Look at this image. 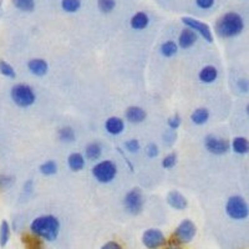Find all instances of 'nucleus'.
I'll return each instance as SVG.
<instances>
[{
  "label": "nucleus",
  "instance_id": "obj_1",
  "mask_svg": "<svg viewBox=\"0 0 249 249\" xmlns=\"http://www.w3.org/2000/svg\"><path fill=\"white\" fill-rule=\"evenodd\" d=\"M61 232V222L55 214H41L35 217L29 224V233L40 241L54 243Z\"/></svg>",
  "mask_w": 249,
  "mask_h": 249
},
{
  "label": "nucleus",
  "instance_id": "obj_2",
  "mask_svg": "<svg viewBox=\"0 0 249 249\" xmlns=\"http://www.w3.org/2000/svg\"><path fill=\"white\" fill-rule=\"evenodd\" d=\"M244 25V19L239 13L227 12L217 19L214 31L222 39H232L243 33Z\"/></svg>",
  "mask_w": 249,
  "mask_h": 249
},
{
  "label": "nucleus",
  "instance_id": "obj_3",
  "mask_svg": "<svg viewBox=\"0 0 249 249\" xmlns=\"http://www.w3.org/2000/svg\"><path fill=\"white\" fill-rule=\"evenodd\" d=\"M10 99L13 104L19 108H29L36 101L35 90L25 82H17L10 88Z\"/></svg>",
  "mask_w": 249,
  "mask_h": 249
},
{
  "label": "nucleus",
  "instance_id": "obj_4",
  "mask_svg": "<svg viewBox=\"0 0 249 249\" xmlns=\"http://www.w3.org/2000/svg\"><path fill=\"white\" fill-rule=\"evenodd\" d=\"M196 234H197V226H196L192 219L186 218V219L179 222L178 226L176 227V230L173 231L170 241L167 243L181 247L186 246V244H190L195 239Z\"/></svg>",
  "mask_w": 249,
  "mask_h": 249
},
{
  "label": "nucleus",
  "instance_id": "obj_5",
  "mask_svg": "<svg viewBox=\"0 0 249 249\" xmlns=\"http://www.w3.org/2000/svg\"><path fill=\"white\" fill-rule=\"evenodd\" d=\"M227 217L232 221L241 222L249 217V204L241 195H233L227 199L224 206Z\"/></svg>",
  "mask_w": 249,
  "mask_h": 249
},
{
  "label": "nucleus",
  "instance_id": "obj_6",
  "mask_svg": "<svg viewBox=\"0 0 249 249\" xmlns=\"http://www.w3.org/2000/svg\"><path fill=\"white\" fill-rule=\"evenodd\" d=\"M117 172V164L112 160H102L97 161L91 168V175L99 183L108 184L116 178Z\"/></svg>",
  "mask_w": 249,
  "mask_h": 249
},
{
  "label": "nucleus",
  "instance_id": "obj_7",
  "mask_svg": "<svg viewBox=\"0 0 249 249\" xmlns=\"http://www.w3.org/2000/svg\"><path fill=\"white\" fill-rule=\"evenodd\" d=\"M124 208L131 215H139L143 211L144 196L140 187H133L124 197Z\"/></svg>",
  "mask_w": 249,
  "mask_h": 249
},
{
  "label": "nucleus",
  "instance_id": "obj_8",
  "mask_svg": "<svg viewBox=\"0 0 249 249\" xmlns=\"http://www.w3.org/2000/svg\"><path fill=\"white\" fill-rule=\"evenodd\" d=\"M203 144L207 152L214 156L227 155L231 150V142L224 137L215 136L214 133H208L203 139Z\"/></svg>",
  "mask_w": 249,
  "mask_h": 249
},
{
  "label": "nucleus",
  "instance_id": "obj_9",
  "mask_svg": "<svg viewBox=\"0 0 249 249\" xmlns=\"http://www.w3.org/2000/svg\"><path fill=\"white\" fill-rule=\"evenodd\" d=\"M141 242L144 248L161 249L167 246V238L159 228H148L141 235Z\"/></svg>",
  "mask_w": 249,
  "mask_h": 249
},
{
  "label": "nucleus",
  "instance_id": "obj_10",
  "mask_svg": "<svg viewBox=\"0 0 249 249\" xmlns=\"http://www.w3.org/2000/svg\"><path fill=\"white\" fill-rule=\"evenodd\" d=\"M181 21L186 28H190L191 30L195 31L196 34L198 35L199 37H202L204 41H207V43L210 44L213 43L214 37H213V33L208 24L203 23V21H201V20L198 19H195V18L192 17L181 18Z\"/></svg>",
  "mask_w": 249,
  "mask_h": 249
},
{
  "label": "nucleus",
  "instance_id": "obj_11",
  "mask_svg": "<svg viewBox=\"0 0 249 249\" xmlns=\"http://www.w3.org/2000/svg\"><path fill=\"white\" fill-rule=\"evenodd\" d=\"M26 68L31 75L36 77H44L49 72V62L43 57H33L26 62Z\"/></svg>",
  "mask_w": 249,
  "mask_h": 249
},
{
  "label": "nucleus",
  "instance_id": "obj_12",
  "mask_svg": "<svg viewBox=\"0 0 249 249\" xmlns=\"http://www.w3.org/2000/svg\"><path fill=\"white\" fill-rule=\"evenodd\" d=\"M199 36L196 34L195 31L191 30L190 28H186L183 26L182 30L179 31L178 34V40H177V45H178L179 49H183V50H187V49H191L198 43Z\"/></svg>",
  "mask_w": 249,
  "mask_h": 249
},
{
  "label": "nucleus",
  "instance_id": "obj_13",
  "mask_svg": "<svg viewBox=\"0 0 249 249\" xmlns=\"http://www.w3.org/2000/svg\"><path fill=\"white\" fill-rule=\"evenodd\" d=\"M147 119V112L141 106H128L124 110V120L131 124H140Z\"/></svg>",
  "mask_w": 249,
  "mask_h": 249
},
{
  "label": "nucleus",
  "instance_id": "obj_14",
  "mask_svg": "<svg viewBox=\"0 0 249 249\" xmlns=\"http://www.w3.org/2000/svg\"><path fill=\"white\" fill-rule=\"evenodd\" d=\"M150 23H151L150 14H148L147 12H144V10H140V12H136L132 17H131L130 28L132 29V30L142 31L150 26Z\"/></svg>",
  "mask_w": 249,
  "mask_h": 249
},
{
  "label": "nucleus",
  "instance_id": "obj_15",
  "mask_svg": "<svg viewBox=\"0 0 249 249\" xmlns=\"http://www.w3.org/2000/svg\"><path fill=\"white\" fill-rule=\"evenodd\" d=\"M166 202L171 208L176 211H184L188 207V201L179 191L172 190L167 193Z\"/></svg>",
  "mask_w": 249,
  "mask_h": 249
},
{
  "label": "nucleus",
  "instance_id": "obj_16",
  "mask_svg": "<svg viewBox=\"0 0 249 249\" xmlns=\"http://www.w3.org/2000/svg\"><path fill=\"white\" fill-rule=\"evenodd\" d=\"M124 120L119 116H111L105 121V130L111 136H119L124 131Z\"/></svg>",
  "mask_w": 249,
  "mask_h": 249
},
{
  "label": "nucleus",
  "instance_id": "obj_17",
  "mask_svg": "<svg viewBox=\"0 0 249 249\" xmlns=\"http://www.w3.org/2000/svg\"><path fill=\"white\" fill-rule=\"evenodd\" d=\"M102 153H104V147H102L101 142L93 141L86 144L85 151H84V157L88 161L97 162L101 159Z\"/></svg>",
  "mask_w": 249,
  "mask_h": 249
},
{
  "label": "nucleus",
  "instance_id": "obj_18",
  "mask_svg": "<svg viewBox=\"0 0 249 249\" xmlns=\"http://www.w3.org/2000/svg\"><path fill=\"white\" fill-rule=\"evenodd\" d=\"M218 69L213 65H207L203 66L201 69V71L198 72V80L202 84H206V85H210V84H213V82L217 81L218 79Z\"/></svg>",
  "mask_w": 249,
  "mask_h": 249
},
{
  "label": "nucleus",
  "instance_id": "obj_19",
  "mask_svg": "<svg viewBox=\"0 0 249 249\" xmlns=\"http://www.w3.org/2000/svg\"><path fill=\"white\" fill-rule=\"evenodd\" d=\"M211 112L207 107H197L190 115V120L196 126H203L210 121Z\"/></svg>",
  "mask_w": 249,
  "mask_h": 249
},
{
  "label": "nucleus",
  "instance_id": "obj_20",
  "mask_svg": "<svg viewBox=\"0 0 249 249\" xmlns=\"http://www.w3.org/2000/svg\"><path fill=\"white\" fill-rule=\"evenodd\" d=\"M68 167L72 172H80L85 168V157L80 152H72L68 156Z\"/></svg>",
  "mask_w": 249,
  "mask_h": 249
},
{
  "label": "nucleus",
  "instance_id": "obj_21",
  "mask_svg": "<svg viewBox=\"0 0 249 249\" xmlns=\"http://www.w3.org/2000/svg\"><path fill=\"white\" fill-rule=\"evenodd\" d=\"M57 140H59L61 143L70 144L74 143L76 141V132L71 126H61V127L57 130Z\"/></svg>",
  "mask_w": 249,
  "mask_h": 249
},
{
  "label": "nucleus",
  "instance_id": "obj_22",
  "mask_svg": "<svg viewBox=\"0 0 249 249\" xmlns=\"http://www.w3.org/2000/svg\"><path fill=\"white\" fill-rule=\"evenodd\" d=\"M231 150H232L235 155H247V153H249V141L246 137H234V139L232 140V142H231Z\"/></svg>",
  "mask_w": 249,
  "mask_h": 249
},
{
  "label": "nucleus",
  "instance_id": "obj_23",
  "mask_svg": "<svg viewBox=\"0 0 249 249\" xmlns=\"http://www.w3.org/2000/svg\"><path fill=\"white\" fill-rule=\"evenodd\" d=\"M159 50H160V54H161L162 56L173 57L177 55L179 48L178 45H177V41H175V40H166V41L161 43Z\"/></svg>",
  "mask_w": 249,
  "mask_h": 249
},
{
  "label": "nucleus",
  "instance_id": "obj_24",
  "mask_svg": "<svg viewBox=\"0 0 249 249\" xmlns=\"http://www.w3.org/2000/svg\"><path fill=\"white\" fill-rule=\"evenodd\" d=\"M60 8L66 14H76L82 8V0H60Z\"/></svg>",
  "mask_w": 249,
  "mask_h": 249
},
{
  "label": "nucleus",
  "instance_id": "obj_25",
  "mask_svg": "<svg viewBox=\"0 0 249 249\" xmlns=\"http://www.w3.org/2000/svg\"><path fill=\"white\" fill-rule=\"evenodd\" d=\"M12 237V226L9 221L3 219L0 222V248H5Z\"/></svg>",
  "mask_w": 249,
  "mask_h": 249
},
{
  "label": "nucleus",
  "instance_id": "obj_26",
  "mask_svg": "<svg viewBox=\"0 0 249 249\" xmlns=\"http://www.w3.org/2000/svg\"><path fill=\"white\" fill-rule=\"evenodd\" d=\"M12 4L20 13H26V14L34 12L36 6L35 0H12Z\"/></svg>",
  "mask_w": 249,
  "mask_h": 249
},
{
  "label": "nucleus",
  "instance_id": "obj_27",
  "mask_svg": "<svg viewBox=\"0 0 249 249\" xmlns=\"http://www.w3.org/2000/svg\"><path fill=\"white\" fill-rule=\"evenodd\" d=\"M59 170V166H57V162L54 160H48V161L43 162V163L39 166V172L41 173L45 177H51V176H55Z\"/></svg>",
  "mask_w": 249,
  "mask_h": 249
},
{
  "label": "nucleus",
  "instance_id": "obj_28",
  "mask_svg": "<svg viewBox=\"0 0 249 249\" xmlns=\"http://www.w3.org/2000/svg\"><path fill=\"white\" fill-rule=\"evenodd\" d=\"M117 0H96V8L101 14L108 15L115 12Z\"/></svg>",
  "mask_w": 249,
  "mask_h": 249
},
{
  "label": "nucleus",
  "instance_id": "obj_29",
  "mask_svg": "<svg viewBox=\"0 0 249 249\" xmlns=\"http://www.w3.org/2000/svg\"><path fill=\"white\" fill-rule=\"evenodd\" d=\"M23 243L25 249H43V241H40L39 238L30 233L23 234Z\"/></svg>",
  "mask_w": 249,
  "mask_h": 249
},
{
  "label": "nucleus",
  "instance_id": "obj_30",
  "mask_svg": "<svg viewBox=\"0 0 249 249\" xmlns=\"http://www.w3.org/2000/svg\"><path fill=\"white\" fill-rule=\"evenodd\" d=\"M0 75H3L4 77L10 80L17 79V71H15V69L13 68L10 62L3 59H0Z\"/></svg>",
  "mask_w": 249,
  "mask_h": 249
},
{
  "label": "nucleus",
  "instance_id": "obj_31",
  "mask_svg": "<svg viewBox=\"0 0 249 249\" xmlns=\"http://www.w3.org/2000/svg\"><path fill=\"white\" fill-rule=\"evenodd\" d=\"M17 182L15 176L5 175V173H0V192L10 190L14 183Z\"/></svg>",
  "mask_w": 249,
  "mask_h": 249
},
{
  "label": "nucleus",
  "instance_id": "obj_32",
  "mask_svg": "<svg viewBox=\"0 0 249 249\" xmlns=\"http://www.w3.org/2000/svg\"><path fill=\"white\" fill-rule=\"evenodd\" d=\"M177 161H178V157H177V153L176 152H171L168 155H166L162 160L161 164H162V168L164 170H172L175 168V166L177 164Z\"/></svg>",
  "mask_w": 249,
  "mask_h": 249
},
{
  "label": "nucleus",
  "instance_id": "obj_33",
  "mask_svg": "<svg viewBox=\"0 0 249 249\" xmlns=\"http://www.w3.org/2000/svg\"><path fill=\"white\" fill-rule=\"evenodd\" d=\"M124 150L127 151L131 155H135V153H139L141 150V142L137 139H130L126 140L124 142Z\"/></svg>",
  "mask_w": 249,
  "mask_h": 249
},
{
  "label": "nucleus",
  "instance_id": "obj_34",
  "mask_svg": "<svg viewBox=\"0 0 249 249\" xmlns=\"http://www.w3.org/2000/svg\"><path fill=\"white\" fill-rule=\"evenodd\" d=\"M144 153L147 156L148 159H156L160 156V147L159 144L155 142H150L144 146Z\"/></svg>",
  "mask_w": 249,
  "mask_h": 249
},
{
  "label": "nucleus",
  "instance_id": "obj_35",
  "mask_svg": "<svg viewBox=\"0 0 249 249\" xmlns=\"http://www.w3.org/2000/svg\"><path fill=\"white\" fill-rule=\"evenodd\" d=\"M181 124H182V117L179 116L178 113H175V115H172V116H170L167 119V126L170 130L172 131L178 130Z\"/></svg>",
  "mask_w": 249,
  "mask_h": 249
},
{
  "label": "nucleus",
  "instance_id": "obj_36",
  "mask_svg": "<svg viewBox=\"0 0 249 249\" xmlns=\"http://www.w3.org/2000/svg\"><path fill=\"white\" fill-rule=\"evenodd\" d=\"M193 3L197 9L207 12L215 5V0H193Z\"/></svg>",
  "mask_w": 249,
  "mask_h": 249
},
{
  "label": "nucleus",
  "instance_id": "obj_37",
  "mask_svg": "<svg viewBox=\"0 0 249 249\" xmlns=\"http://www.w3.org/2000/svg\"><path fill=\"white\" fill-rule=\"evenodd\" d=\"M235 86H237V90L241 93L249 92V80L246 79V77H242V79L238 80Z\"/></svg>",
  "mask_w": 249,
  "mask_h": 249
},
{
  "label": "nucleus",
  "instance_id": "obj_38",
  "mask_svg": "<svg viewBox=\"0 0 249 249\" xmlns=\"http://www.w3.org/2000/svg\"><path fill=\"white\" fill-rule=\"evenodd\" d=\"M176 139H177V133H176V131H172L168 128V130L163 133V141L164 143H167L168 146H172V144L175 143Z\"/></svg>",
  "mask_w": 249,
  "mask_h": 249
},
{
  "label": "nucleus",
  "instance_id": "obj_39",
  "mask_svg": "<svg viewBox=\"0 0 249 249\" xmlns=\"http://www.w3.org/2000/svg\"><path fill=\"white\" fill-rule=\"evenodd\" d=\"M100 249H124V248L122 247V244L120 243V242L115 241V239H111V241H107L102 244V246L100 247Z\"/></svg>",
  "mask_w": 249,
  "mask_h": 249
},
{
  "label": "nucleus",
  "instance_id": "obj_40",
  "mask_svg": "<svg viewBox=\"0 0 249 249\" xmlns=\"http://www.w3.org/2000/svg\"><path fill=\"white\" fill-rule=\"evenodd\" d=\"M34 192V181L33 179H28V181L24 182L23 184V193L24 195H33Z\"/></svg>",
  "mask_w": 249,
  "mask_h": 249
},
{
  "label": "nucleus",
  "instance_id": "obj_41",
  "mask_svg": "<svg viewBox=\"0 0 249 249\" xmlns=\"http://www.w3.org/2000/svg\"><path fill=\"white\" fill-rule=\"evenodd\" d=\"M116 150H117V152H119L120 155H121L122 160H124V161L126 162V164H127L128 170H130L131 172H133V171H135V167H133V164H132V162L130 161V159H128L127 156H126V153H124V148H121V147H117Z\"/></svg>",
  "mask_w": 249,
  "mask_h": 249
},
{
  "label": "nucleus",
  "instance_id": "obj_42",
  "mask_svg": "<svg viewBox=\"0 0 249 249\" xmlns=\"http://www.w3.org/2000/svg\"><path fill=\"white\" fill-rule=\"evenodd\" d=\"M163 249H184L183 247L181 246H175V244H168L166 247H163Z\"/></svg>",
  "mask_w": 249,
  "mask_h": 249
},
{
  "label": "nucleus",
  "instance_id": "obj_43",
  "mask_svg": "<svg viewBox=\"0 0 249 249\" xmlns=\"http://www.w3.org/2000/svg\"><path fill=\"white\" fill-rule=\"evenodd\" d=\"M246 112H247V115H248V116H249V104H248V105H247V107H246Z\"/></svg>",
  "mask_w": 249,
  "mask_h": 249
}]
</instances>
